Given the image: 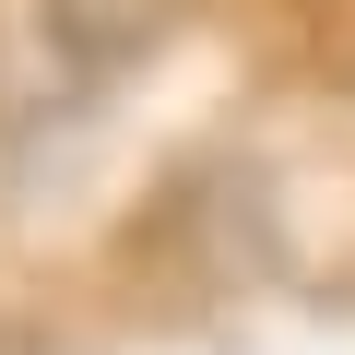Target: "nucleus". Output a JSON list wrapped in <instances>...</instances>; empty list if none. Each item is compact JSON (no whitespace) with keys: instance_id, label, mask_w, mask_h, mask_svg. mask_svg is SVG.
Returning <instances> with one entry per match:
<instances>
[{"instance_id":"nucleus-1","label":"nucleus","mask_w":355,"mask_h":355,"mask_svg":"<svg viewBox=\"0 0 355 355\" xmlns=\"http://www.w3.org/2000/svg\"><path fill=\"white\" fill-rule=\"evenodd\" d=\"M166 24H178V0H48V36H60L83 71H119V60H142Z\"/></svg>"}]
</instances>
